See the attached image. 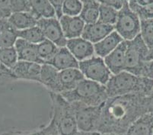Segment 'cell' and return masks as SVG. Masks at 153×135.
Here are the masks:
<instances>
[{
    "label": "cell",
    "mask_w": 153,
    "mask_h": 135,
    "mask_svg": "<svg viewBox=\"0 0 153 135\" xmlns=\"http://www.w3.org/2000/svg\"><path fill=\"white\" fill-rule=\"evenodd\" d=\"M146 97L143 93L109 97L103 105L98 131L124 134L136 119L147 113Z\"/></svg>",
    "instance_id": "1"
},
{
    "label": "cell",
    "mask_w": 153,
    "mask_h": 135,
    "mask_svg": "<svg viewBox=\"0 0 153 135\" xmlns=\"http://www.w3.org/2000/svg\"><path fill=\"white\" fill-rule=\"evenodd\" d=\"M105 87L108 98L133 93L148 95L153 90V80L123 70L112 75Z\"/></svg>",
    "instance_id": "2"
},
{
    "label": "cell",
    "mask_w": 153,
    "mask_h": 135,
    "mask_svg": "<svg viewBox=\"0 0 153 135\" xmlns=\"http://www.w3.org/2000/svg\"><path fill=\"white\" fill-rule=\"evenodd\" d=\"M49 94L52 103L51 120L53 122L57 132L60 135L76 134L79 130L73 105L60 93L49 92Z\"/></svg>",
    "instance_id": "3"
},
{
    "label": "cell",
    "mask_w": 153,
    "mask_h": 135,
    "mask_svg": "<svg viewBox=\"0 0 153 135\" xmlns=\"http://www.w3.org/2000/svg\"><path fill=\"white\" fill-rule=\"evenodd\" d=\"M60 94L69 102H80L92 106L102 105L108 98L104 85L87 79L82 80L74 90Z\"/></svg>",
    "instance_id": "4"
},
{
    "label": "cell",
    "mask_w": 153,
    "mask_h": 135,
    "mask_svg": "<svg viewBox=\"0 0 153 135\" xmlns=\"http://www.w3.org/2000/svg\"><path fill=\"white\" fill-rule=\"evenodd\" d=\"M149 47L145 44L140 34L133 40L126 41L125 71L140 76L144 63L147 60Z\"/></svg>",
    "instance_id": "5"
},
{
    "label": "cell",
    "mask_w": 153,
    "mask_h": 135,
    "mask_svg": "<svg viewBox=\"0 0 153 135\" xmlns=\"http://www.w3.org/2000/svg\"><path fill=\"white\" fill-rule=\"evenodd\" d=\"M76 112L79 131L98 132L104 104L98 106L87 105L80 102H71Z\"/></svg>",
    "instance_id": "6"
},
{
    "label": "cell",
    "mask_w": 153,
    "mask_h": 135,
    "mask_svg": "<svg viewBox=\"0 0 153 135\" xmlns=\"http://www.w3.org/2000/svg\"><path fill=\"white\" fill-rule=\"evenodd\" d=\"M141 20L132 10L126 2L118 12V17L114 25V31L124 41L133 40L140 34Z\"/></svg>",
    "instance_id": "7"
},
{
    "label": "cell",
    "mask_w": 153,
    "mask_h": 135,
    "mask_svg": "<svg viewBox=\"0 0 153 135\" xmlns=\"http://www.w3.org/2000/svg\"><path fill=\"white\" fill-rule=\"evenodd\" d=\"M80 69L85 79H89L100 84L105 85L112 76L111 71L107 66L104 58L94 55L79 63Z\"/></svg>",
    "instance_id": "8"
},
{
    "label": "cell",
    "mask_w": 153,
    "mask_h": 135,
    "mask_svg": "<svg viewBox=\"0 0 153 135\" xmlns=\"http://www.w3.org/2000/svg\"><path fill=\"white\" fill-rule=\"evenodd\" d=\"M37 26L47 39L59 47H66L67 39L62 32L59 20L56 17L43 18L37 21Z\"/></svg>",
    "instance_id": "9"
},
{
    "label": "cell",
    "mask_w": 153,
    "mask_h": 135,
    "mask_svg": "<svg viewBox=\"0 0 153 135\" xmlns=\"http://www.w3.org/2000/svg\"><path fill=\"white\" fill-rule=\"evenodd\" d=\"M41 66L37 63L19 60L12 69L18 79L40 83Z\"/></svg>",
    "instance_id": "10"
},
{
    "label": "cell",
    "mask_w": 153,
    "mask_h": 135,
    "mask_svg": "<svg viewBox=\"0 0 153 135\" xmlns=\"http://www.w3.org/2000/svg\"><path fill=\"white\" fill-rule=\"evenodd\" d=\"M66 47L79 62L95 55L94 44L82 37L67 40Z\"/></svg>",
    "instance_id": "11"
},
{
    "label": "cell",
    "mask_w": 153,
    "mask_h": 135,
    "mask_svg": "<svg viewBox=\"0 0 153 135\" xmlns=\"http://www.w3.org/2000/svg\"><path fill=\"white\" fill-rule=\"evenodd\" d=\"M114 31V26L96 22L92 24H85L82 37L92 43H98Z\"/></svg>",
    "instance_id": "12"
},
{
    "label": "cell",
    "mask_w": 153,
    "mask_h": 135,
    "mask_svg": "<svg viewBox=\"0 0 153 135\" xmlns=\"http://www.w3.org/2000/svg\"><path fill=\"white\" fill-rule=\"evenodd\" d=\"M126 51V41H123L116 49L104 58V62L112 75L117 74L124 70Z\"/></svg>",
    "instance_id": "13"
},
{
    "label": "cell",
    "mask_w": 153,
    "mask_h": 135,
    "mask_svg": "<svg viewBox=\"0 0 153 135\" xmlns=\"http://www.w3.org/2000/svg\"><path fill=\"white\" fill-rule=\"evenodd\" d=\"M64 36L67 40L82 37L85 23L80 16L62 15L59 19Z\"/></svg>",
    "instance_id": "14"
},
{
    "label": "cell",
    "mask_w": 153,
    "mask_h": 135,
    "mask_svg": "<svg viewBox=\"0 0 153 135\" xmlns=\"http://www.w3.org/2000/svg\"><path fill=\"white\" fill-rule=\"evenodd\" d=\"M59 71L51 64L44 63L41 66L40 83L45 86L49 92L61 93L62 90L59 84Z\"/></svg>",
    "instance_id": "15"
},
{
    "label": "cell",
    "mask_w": 153,
    "mask_h": 135,
    "mask_svg": "<svg viewBox=\"0 0 153 135\" xmlns=\"http://www.w3.org/2000/svg\"><path fill=\"white\" fill-rule=\"evenodd\" d=\"M14 47L17 52L19 60L44 64V63L39 57L37 44L27 42L22 38H18Z\"/></svg>",
    "instance_id": "16"
},
{
    "label": "cell",
    "mask_w": 153,
    "mask_h": 135,
    "mask_svg": "<svg viewBox=\"0 0 153 135\" xmlns=\"http://www.w3.org/2000/svg\"><path fill=\"white\" fill-rule=\"evenodd\" d=\"M59 71L71 68H79V62L66 47H59L55 56L47 63Z\"/></svg>",
    "instance_id": "17"
},
{
    "label": "cell",
    "mask_w": 153,
    "mask_h": 135,
    "mask_svg": "<svg viewBox=\"0 0 153 135\" xmlns=\"http://www.w3.org/2000/svg\"><path fill=\"white\" fill-rule=\"evenodd\" d=\"M124 41L116 31H114L101 41L94 44V54L96 56L104 58L115 50Z\"/></svg>",
    "instance_id": "18"
},
{
    "label": "cell",
    "mask_w": 153,
    "mask_h": 135,
    "mask_svg": "<svg viewBox=\"0 0 153 135\" xmlns=\"http://www.w3.org/2000/svg\"><path fill=\"white\" fill-rule=\"evenodd\" d=\"M85 79L79 68H71L59 71V80L62 92L74 90L82 80Z\"/></svg>",
    "instance_id": "19"
},
{
    "label": "cell",
    "mask_w": 153,
    "mask_h": 135,
    "mask_svg": "<svg viewBox=\"0 0 153 135\" xmlns=\"http://www.w3.org/2000/svg\"><path fill=\"white\" fill-rule=\"evenodd\" d=\"M123 135H153V115L146 113L136 119Z\"/></svg>",
    "instance_id": "20"
},
{
    "label": "cell",
    "mask_w": 153,
    "mask_h": 135,
    "mask_svg": "<svg viewBox=\"0 0 153 135\" xmlns=\"http://www.w3.org/2000/svg\"><path fill=\"white\" fill-rule=\"evenodd\" d=\"M18 38V31L9 20L0 19V47H14Z\"/></svg>",
    "instance_id": "21"
},
{
    "label": "cell",
    "mask_w": 153,
    "mask_h": 135,
    "mask_svg": "<svg viewBox=\"0 0 153 135\" xmlns=\"http://www.w3.org/2000/svg\"><path fill=\"white\" fill-rule=\"evenodd\" d=\"M8 20L16 30L22 31L37 25L38 19L31 12H17L12 13Z\"/></svg>",
    "instance_id": "22"
},
{
    "label": "cell",
    "mask_w": 153,
    "mask_h": 135,
    "mask_svg": "<svg viewBox=\"0 0 153 135\" xmlns=\"http://www.w3.org/2000/svg\"><path fill=\"white\" fill-rule=\"evenodd\" d=\"M30 4L31 13L37 18H54L56 13L49 0H27Z\"/></svg>",
    "instance_id": "23"
},
{
    "label": "cell",
    "mask_w": 153,
    "mask_h": 135,
    "mask_svg": "<svg viewBox=\"0 0 153 135\" xmlns=\"http://www.w3.org/2000/svg\"><path fill=\"white\" fill-rule=\"evenodd\" d=\"M99 7L100 4L96 0L84 2L79 16L85 24H92L98 22L99 17Z\"/></svg>",
    "instance_id": "24"
},
{
    "label": "cell",
    "mask_w": 153,
    "mask_h": 135,
    "mask_svg": "<svg viewBox=\"0 0 153 135\" xmlns=\"http://www.w3.org/2000/svg\"><path fill=\"white\" fill-rule=\"evenodd\" d=\"M37 52L40 59L44 63H47L57 53L59 47L51 41L45 39L44 41L37 44Z\"/></svg>",
    "instance_id": "25"
},
{
    "label": "cell",
    "mask_w": 153,
    "mask_h": 135,
    "mask_svg": "<svg viewBox=\"0 0 153 135\" xmlns=\"http://www.w3.org/2000/svg\"><path fill=\"white\" fill-rule=\"evenodd\" d=\"M18 36L19 38H22L34 44H40L45 40L42 31L37 25L25 30L18 31Z\"/></svg>",
    "instance_id": "26"
},
{
    "label": "cell",
    "mask_w": 153,
    "mask_h": 135,
    "mask_svg": "<svg viewBox=\"0 0 153 135\" xmlns=\"http://www.w3.org/2000/svg\"><path fill=\"white\" fill-rule=\"evenodd\" d=\"M118 12L119 11L117 10L114 8L100 5L98 22L109 25L114 26L117 20Z\"/></svg>",
    "instance_id": "27"
},
{
    "label": "cell",
    "mask_w": 153,
    "mask_h": 135,
    "mask_svg": "<svg viewBox=\"0 0 153 135\" xmlns=\"http://www.w3.org/2000/svg\"><path fill=\"white\" fill-rule=\"evenodd\" d=\"M140 34L149 49L153 48V19L141 20Z\"/></svg>",
    "instance_id": "28"
},
{
    "label": "cell",
    "mask_w": 153,
    "mask_h": 135,
    "mask_svg": "<svg viewBox=\"0 0 153 135\" xmlns=\"http://www.w3.org/2000/svg\"><path fill=\"white\" fill-rule=\"evenodd\" d=\"M18 61L19 58L15 47H0V62L12 69Z\"/></svg>",
    "instance_id": "29"
},
{
    "label": "cell",
    "mask_w": 153,
    "mask_h": 135,
    "mask_svg": "<svg viewBox=\"0 0 153 135\" xmlns=\"http://www.w3.org/2000/svg\"><path fill=\"white\" fill-rule=\"evenodd\" d=\"M127 2L130 9L138 15L140 20L153 19V4L142 6L136 2V0H130Z\"/></svg>",
    "instance_id": "30"
},
{
    "label": "cell",
    "mask_w": 153,
    "mask_h": 135,
    "mask_svg": "<svg viewBox=\"0 0 153 135\" xmlns=\"http://www.w3.org/2000/svg\"><path fill=\"white\" fill-rule=\"evenodd\" d=\"M56 132H57V130L53 122L51 120L48 125L43 127L41 128L33 131L23 132L17 131H12L5 132V133L2 134L1 135H51L52 134L56 133Z\"/></svg>",
    "instance_id": "31"
},
{
    "label": "cell",
    "mask_w": 153,
    "mask_h": 135,
    "mask_svg": "<svg viewBox=\"0 0 153 135\" xmlns=\"http://www.w3.org/2000/svg\"><path fill=\"white\" fill-rule=\"evenodd\" d=\"M83 3L81 0H65L62 7L63 15L79 16L82 9Z\"/></svg>",
    "instance_id": "32"
},
{
    "label": "cell",
    "mask_w": 153,
    "mask_h": 135,
    "mask_svg": "<svg viewBox=\"0 0 153 135\" xmlns=\"http://www.w3.org/2000/svg\"><path fill=\"white\" fill-rule=\"evenodd\" d=\"M18 80L12 69L0 62V86L8 84Z\"/></svg>",
    "instance_id": "33"
},
{
    "label": "cell",
    "mask_w": 153,
    "mask_h": 135,
    "mask_svg": "<svg viewBox=\"0 0 153 135\" xmlns=\"http://www.w3.org/2000/svg\"><path fill=\"white\" fill-rule=\"evenodd\" d=\"M11 9L12 13L31 12L30 4L27 0H11Z\"/></svg>",
    "instance_id": "34"
},
{
    "label": "cell",
    "mask_w": 153,
    "mask_h": 135,
    "mask_svg": "<svg viewBox=\"0 0 153 135\" xmlns=\"http://www.w3.org/2000/svg\"><path fill=\"white\" fill-rule=\"evenodd\" d=\"M12 14L11 0H0V19H9Z\"/></svg>",
    "instance_id": "35"
},
{
    "label": "cell",
    "mask_w": 153,
    "mask_h": 135,
    "mask_svg": "<svg viewBox=\"0 0 153 135\" xmlns=\"http://www.w3.org/2000/svg\"><path fill=\"white\" fill-rule=\"evenodd\" d=\"M140 76L153 80V60H147L144 63L140 71Z\"/></svg>",
    "instance_id": "36"
},
{
    "label": "cell",
    "mask_w": 153,
    "mask_h": 135,
    "mask_svg": "<svg viewBox=\"0 0 153 135\" xmlns=\"http://www.w3.org/2000/svg\"><path fill=\"white\" fill-rule=\"evenodd\" d=\"M96 1L100 5L112 7V8H114V9H116L118 11L120 9H121L123 5L126 2L125 0H96Z\"/></svg>",
    "instance_id": "37"
},
{
    "label": "cell",
    "mask_w": 153,
    "mask_h": 135,
    "mask_svg": "<svg viewBox=\"0 0 153 135\" xmlns=\"http://www.w3.org/2000/svg\"><path fill=\"white\" fill-rule=\"evenodd\" d=\"M49 2L55 11L56 17L59 19L63 15L62 7H63L65 0H49Z\"/></svg>",
    "instance_id": "38"
},
{
    "label": "cell",
    "mask_w": 153,
    "mask_h": 135,
    "mask_svg": "<svg viewBox=\"0 0 153 135\" xmlns=\"http://www.w3.org/2000/svg\"><path fill=\"white\" fill-rule=\"evenodd\" d=\"M146 108L147 113L153 115V90L146 97Z\"/></svg>",
    "instance_id": "39"
},
{
    "label": "cell",
    "mask_w": 153,
    "mask_h": 135,
    "mask_svg": "<svg viewBox=\"0 0 153 135\" xmlns=\"http://www.w3.org/2000/svg\"><path fill=\"white\" fill-rule=\"evenodd\" d=\"M136 2L142 6H146V5L153 4V0H136Z\"/></svg>",
    "instance_id": "40"
},
{
    "label": "cell",
    "mask_w": 153,
    "mask_h": 135,
    "mask_svg": "<svg viewBox=\"0 0 153 135\" xmlns=\"http://www.w3.org/2000/svg\"><path fill=\"white\" fill-rule=\"evenodd\" d=\"M101 134L99 132H82L78 131L76 134L74 135H100Z\"/></svg>",
    "instance_id": "41"
},
{
    "label": "cell",
    "mask_w": 153,
    "mask_h": 135,
    "mask_svg": "<svg viewBox=\"0 0 153 135\" xmlns=\"http://www.w3.org/2000/svg\"><path fill=\"white\" fill-rule=\"evenodd\" d=\"M147 60H153V48L149 49V51L148 56H147Z\"/></svg>",
    "instance_id": "42"
},
{
    "label": "cell",
    "mask_w": 153,
    "mask_h": 135,
    "mask_svg": "<svg viewBox=\"0 0 153 135\" xmlns=\"http://www.w3.org/2000/svg\"><path fill=\"white\" fill-rule=\"evenodd\" d=\"M100 135H123V134H114V133H104V134H101Z\"/></svg>",
    "instance_id": "43"
},
{
    "label": "cell",
    "mask_w": 153,
    "mask_h": 135,
    "mask_svg": "<svg viewBox=\"0 0 153 135\" xmlns=\"http://www.w3.org/2000/svg\"><path fill=\"white\" fill-rule=\"evenodd\" d=\"M81 1L82 2V3H84V2H88V1H91V0H81Z\"/></svg>",
    "instance_id": "44"
},
{
    "label": "cell",
    "mask_w": 153,
    "mask_h": 135,
    "mask_svg": "<svg viewBox=\"0 0 153 135\" xmlns=\"http://www.w3.org/2000/svg\"><path fill=\"white\" fill-rule=\"evenodd\" d=\"M51 135H60L59 134V133H57V132H56V133H53V134H52Z\"/></svg>",
    "instance_id": "45"
}]
</instances>
